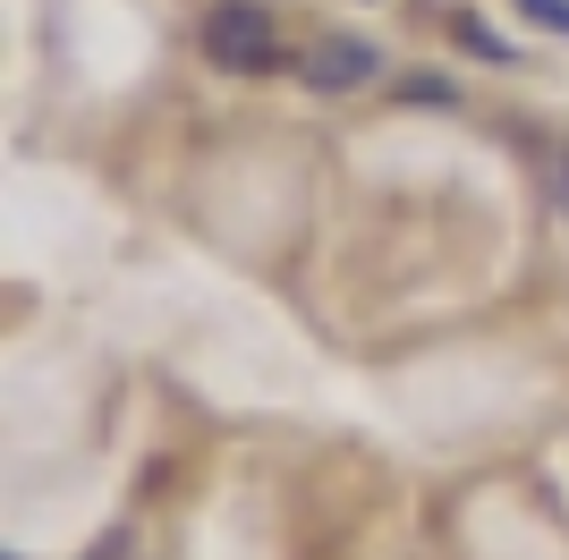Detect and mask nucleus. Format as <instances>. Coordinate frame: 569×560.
I'll return each mask as SVG.
<instances>
[{
    "label": "nucleus",
    "mask_w": 569,
    "mask_h": 560,
    "mask_svg": "<svg viewBox=\"0 0 569 560\" xmlns=\"http://www.w3.org/2000/svg\"><path fill=\"white\" fill-rule=\"evenodd\" d=\"M196 43H204V60L230 77H263L281 69V26L263 18L256 0H213L204 9V26H196Z\"/></svg>",
    "instance_id": "nucleus-1"
},
{
    "label": "nucleus",
    "mask_w": 569,
    "mask_h": 560,
    "mask_svg": "<svg viewBox=\"0 0 569 560\" xmlns=\"http://www.w3.org/2000/svg\"><path fill=\"white\" fill-rule=\"evenodd\" d=\"M375 43L366 34H332V43H315L307 51V86L315 93H357V86H375Z\"/></svg>",
    "instance_id": "nucleus-2"
},
{
    "label": "nucleus",
    "mask_w": 569,
    "mask_h": 560,
    "mask_svg": "<svg viewBox=\"0 0 569 560\" xmlns=\"http://www.w3.org/2000/svg\"><path fill=\"white\" fill-rule=\"evenodd\" d=\"M451 34L476 51V60H485V69H519V60H510V43H501V34H493L485 18H451Z\"/></svg>",
    "instance_id": "nucleus-3"
},
{
    "label": "nucleus",
    "mask_w": 569,
    "mask_h": 560,
    "mask_svg": "<svg viewBox=\"0 0 569 560\" xmlns=\"http://www.w3.org/2000/svg\"><path fill=\"white\" fill-rule=\"evenodd\" d=\"M536 179H545V204L569 212V144H545V153H536Z\"/></svg>",
    "instance_id": "nucleus-4"
},
{
    "label": "nucleus",
    "mask_w": 569,
    "mask_h": 560,
    "mask_svg": "<svg viewBox=\"0 0 569 560\" xmlns=\"http://www.w3.org/2000/svg\"><path fill=\"white\" fill-rule=\"evenodd\" d=\"M519 18H527V26H545V34H561V43H569V0H519Z\"/></svg>",
    "instance_id": "nucleus-5"
}]
</instances>
